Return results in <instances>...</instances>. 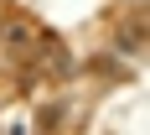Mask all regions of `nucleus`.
I'll list each match as a JSON object with an SVG mask.
<instances>
[{
	"mask_svg": "<svg viewBox=\"0 0 150 135\" xmlns=\"http://www.w3.org/2000/svg\"><path fill=\"white\" fill-rule=\"evenodd\" d=\"M57 120H62V104H52V109H42V114H36V125H42V130H52Z\"/></svg>",
	"mask_w": 150,
	"mask_h": 135,
	"instance_id": "obj_3",
	"label": "nucleus"
},
{
	"mask_svg": "<svg viewBox=\"0 0 150 135\" xmlns=\"http://www.w3.org/2000/svg\"><path fill=\"white\" fill-rule=\"evenodd\" d=\"M145 47V21H124V31H119V52H140Z\"/></svg>",
	"mask_w": 150,
	"mask_h": 135,
	"instance_id": "obj_1",
	"label": "nucleus"
},
{
	"mask_svg": "<svg viewBox=\"0 0 150 135\" xmlns=\"http://www.w3.org/2000/svg\"><path fill=\"white\" fill-rule=\"evenodd\" d=\"M47 73H57V78H67V73H73V62H67V52H62L57 42H47Z\"/></svg>",
	"mask_w": 150,
	"mask_h": 135,
	"instance_id": "obj_2",
	"label": "nucleus"
}]
</instances>
